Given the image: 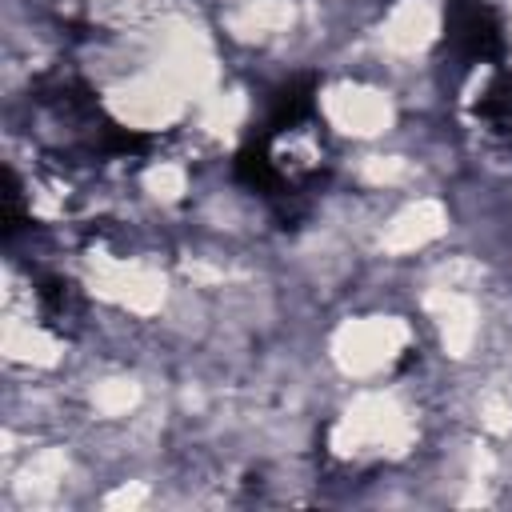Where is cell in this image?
I'll return each mask as SVG.
<instances>
[{"mask_svg":"<svg viewBox=\"0 0 512 512\" xmlns=\"http://www.w3.org/2000/svg\"><path fill=\"white\" fill-rule=\"evenodd\" d=\"M316 96V76H292L288 84H280L264 124L244 140L232 160V176L252 196H260L284 228L308 212L312 192H320L332 168Z\"/></svg>","mask_w":512,"mask_h":512,"instance_id":"6da1fadb","label":"cell"},{"mask_svg":"<svg viewBox=\"0 0 512 512\" xmlns=\"http://www.w3.org/2000/svg\"><path fill=\"white\" fill-rule=\"evenodd\" d=\"M444 48L464 68H500L508 56L500 8L492 0H444Z\"/></svg>","mask_w":512,"mask_h":512,"instance_id":"7a4b0ae2","label":"cell"},{"mask_svg":"<svg viewBox=\"0 0 512 512\" xmlns=\"http://www.w3.org/2000/svg\"><path fill=\"white\" fill-rule=\"evenodd\" d=\"M472 112H476V120L488 136H496L500 144L512 148V68H504V64L492 68V76L480 88Z\"/></svg>","mask_w":512,"mask_h":512,"instance_id":"3957f363","label":"cell"},{"mask_svg":"<svg viewBox=\"0 0 512 512\" xmlns=\"http://www.w3.org/2000/svg\"><path fill=\"white\" fill-rule=\"evenodd\" d=\"M36 300H40V312L52 328H68L76 316H80V300H76V284L64 280V276H52V280H40L36 288Z\"/></svg>","mask_w":512,"mask_h":512,"instance_id":"277c9868","label":"cell"}]
</instances>
